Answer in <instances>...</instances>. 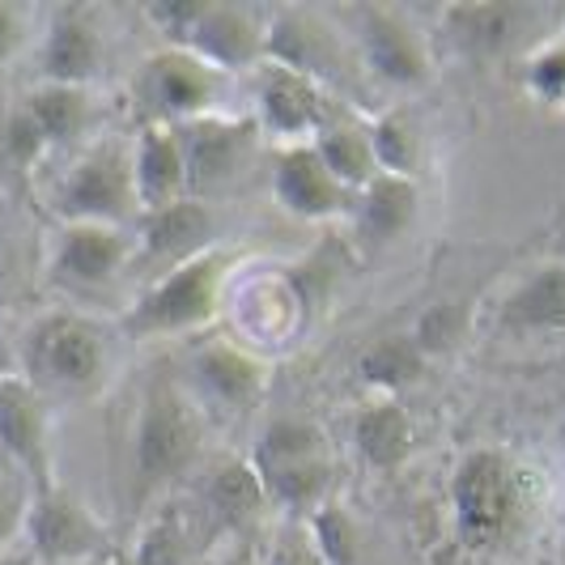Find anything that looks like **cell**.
Returning <instances> with one entry per match:
<instances>
[{
    "label": "cell",
    "mask_w": 565,
    "mask_h": 565,
    "mask_svg": "<svg viewBox=\"0 0 565 565\" xmlns=\"http://www.w3.org/2000/svg\"><path fill=\"white\" fill-rule=\"evenodd\" d=\"M230 268H234V255L226 247H209L196 259L162 273L128 307L124 332L137 340H158L209 328L222 311V289H226Z\"/></svg>",
    "instance_id": "cell-1"
},
{
    "label": "cell",
    "mask_w": 565,
    "mask_h": 565,
    "mask_svg": "<svg viewBox=\"0 0 565 565\" xmlns=\"http://www.w3.org/2000/svg\"><path fill=\"white\" fill-rule=\"evenodd\" d=\"M52 213L64 226H137L141 222V204H137V188H132V145H89L56 183Z\"/></svg>",
    "instance_id": "cell-2"
},
{
    "label": "cell",
    "mask_w": 565,
    "mask_h": 565,
    "mask_svg": "<svg viewBox=\"0 0 565 565\" xmlns=\"http://www.w3.org/2000/svg\"><path fill=\"white\" fill-rule=\"evenodd\" d=\"M111 370V340L98 319L77 311L43 315L26 337V379L43 392L89 396L107 383Z\"/></svg>",
    "instance_id": "cell-3"
},
{
    "label": "cell",
    "mask_w": 565,
    "mask_h": 565,
    "mask_svg": "<svg viewBox=\"0 0 565 565\" xmlns=\"http://www.w3.org/2000/svg\"><path fill=\"white\" fill-rule=\"evenodd\" d=\"M451 510L472 544L507 540L527 510V477L502 451H472L451 477Z\"/></svg>",
    "instance_id": "cell-4"
},
{
    "label": "cell",
    "mask_w": 565,
    "mask_h": 565,
    "mask_svg": "<svg viewBox=\"0 0 565 565\" xmlns=\"http://www.w3.org/2000/svg\"><path fill=\"white\" fill-rule=\"evenodd\" d=\"M230 89L234 77L204 64L183 47L153 52L137 73V103L145 111V124H192L209 115H230Z\"/></svg>",
    "instance_id": "cell-5"
},
{
    "label": "cell",
    "mask_w": 565,
    "mask_h": 565,
    "mask_svg": "<svg viewBox=\"0 0 565 565\" xmlns=\"http://www.w3.org/2000/svg\"><path fill=\"white\" fill-rule=\"evenodd\" d=\"M200 451V417L170 379H153L137 417V481L141 489L174 481Z\"/></svg>",
    "instance_id": "cell-6"
},
{
    "label": "cell",
    "mask_w": 565,
    "mask_h": 565,
    "mask_svg": "<svg viewBox=\"0 0 565 565\" xmlns=\"http://www.w3.org/2000/svg\"><path fill=\"white\" fill-rule=\"evenodd\" d=\"M22 532H26L34 557L47 565H89L107 557V527L82 498H73L60 484L30 493Z\"/></svg>",
    "instance_id": "cell-7"
},
{
    "label": "cell",
    "mask_w": 565,
    "mask_h": 565,
    "mask_svg": "<svg viewBox=\"0 0 565 565\" xmlns=\"http://www.w3.org/2000/svg\"><path fill=\"white\" fill-rule=\"evenodd\" d=\"M255 103H259L255 128H264L281 145H311L323 128H332L340 119L332 111L328 85L289 73L281 64H268V60L255 68Z\"/></svg>",
    "instance_id": "cell-8"
},
{
    "label": "cell",
    "mask_w": 565,
    "mask_h": 565,
    "mask_svg": "<svg viewBox=\"0 0 565 565\" xmlns=\"http://www.w3.org/2000/svg\"><path fill=\"white\" fill-rule=\"evenodd\" d=\"M0 451L18 463V472L30 481V493L56 484L47 399L26 374H0Z\"/></svg>",
    "instance_id": "cell-9"
},
{
    "label": "cell",
    "mask_w": 565,
    "mask_h": 565,
    "mask_svg": "<svg viewBox=\"0 0 565 565\" xmlns=\"http://www.w3.org/2000/svg\"><path fill=\"white\" fill-rule=\"evenodd\" d=\"M358 56L374 82L392 89H422L429 82V47L417 26L387 9V4H362L358 9Z\"/></svg>",
    "instance_id": "cell-10"
},
{
    "label": "cell",
    "mask_w": 565,
    "mask_h": 565,
    "mask_svg": "<svg viewBox=\"0 0 565 565\" xmlns=\"http://www.w3.org/2000/svg\"><path fill=\"white\" fill-rule=\"evenodd\" d=\"M174 132H179L183 167H188V196L204 200L243 170L259 128L255 119H243V115H209V119L179 124Z\"/></svg>",
    "instance_id": "cell-11"
},
{
    "label": "cell",
    "mask_w": 565,
    "mask_h": 565,
    "mask_svg": "<svg viewBox=\"0 0 565 565\" xmlns=\"http://www.w3.org/2000/svg\"><path fill=\"white\" fill-rule=\"evenodd\" d=\"M137 238L115 226H60L52 247V281L68 294H94L132 264Z\"/></svg>",
    "instance_id": "cell-12"
},
{
    "label": "cell",
    "mask_w": 565,
    "mask_h": 565,
    "mask_svg": "<svg viewBox=\"0 0 565 565\" xmlns=\"http://www.w3.org/2000/svg\"><path fill=\"white\" fill-rule=\"evenodd\" d=\"M213 234H217V217H213L209 200L196 196L174 200V204L158 209V213H141V222L132 230L137 259L149 264V268H162V273L196 259L209 247H217Z\"/></svg>",
    "instance_id": "cell-13"
},
{
    "label": "cell",
    "mask_w": 565,
    "mask_h": 565,
    "mask_svg": "<svg viewBox=\"0 0 565 565\" xmlns=\"http://www.w3.org/2000/svg\"><path fill=\"white\" fill-rule=\"evenodd\" d=\"M179 47L230 77L243 68H259L264 64V18L247 4H209L204 0L200 18L183 34Z\"/></svg>",
    "instance_id": "cell-14"
},
{
    "label": "cell",
    "mask_w": 565,
    "mask_h": 565,
    "mask_svg": "<svg viewBox=\"0 0 565 565\" xmlns=\"http://www.w3.org/2000/svg\"><path fill=\"white\" fill-rule=\"evenodd\" d=\"M273 196L302 222H328L358 209V192L340 188L311 145H285L273 162Z\"/></svg>",
    "instance_id": "cell-15"
},
{
    "label": "cell",
    "mask_w": 565,
    "mask_h": 565,
    "mask_svg": "<svg viewBox=\"0 0 565 565\" xmlns=\"http://www.w3.org/2000/svg\"><path fill=\"white\" fill-rule=\"evenodd\" d=\"M264 60L328 85V77L344 64V47L315 13H307V9H277V13L264 18Z\"/></svg>",
    "instance_id": "cell-16"
},
{
    "label": "cell",
    "mask_w": 565,
    "mask_h": 565,
    "mask_svg": "<svg viewBox=\"0 0 565 565\" xmlns=\"http://www.w3.org/2000/svg\"><path fill=\"white\" fill-rule=\"evenodd\" d=\"M132 188L141 213H158L188 196V167L170 124H141V132L132 137Z\"/></svg>",
    "instance_id": "cell-17"
},
{
    "label": "cell",
    "mask_w": 565,
    "mask_h": 565,
    "mask_svg": "<svg viewBox=\"0 0 565 565\" xmlns=\"http://www.w3.org/2000/svg\"><path fill=\"white\" fill-rule=\"evenodd\" d=\"M103 68V34L77 9H60L52 26L43 34L39 52V73L47 85H77L89 89V82Z\"/></svg>",
    "instance_id": "cell-18"
},
{
    "label": "cell",
    "mask_w": 565,
    "mask_h": 565,
    "mask_svg": "<svg viewBox=\"0 0 565 565\" xmlns=\"http://www.w3.org/2000/svg\"><path fill=\"white\" fill-rule=\"evenodd\" d=\"M527 22L523 4L510 0H459L438 13V26L463 56H502Z\"/></svg>",
    "instance_id": "cell-19"
},
{
    "label": "cell",
    "mask_w": 565,
    "mask_h": 565,
    "mask_svg": "<svg viewBox=\"0 0 565 565\" xmlns=\"http://www.w3.org/2000/svg\"><path fill=\"white\" fill-rule=\"evenodd\" d=\"M510 337H562L565 332V264H544L514 285L502 302Z\"/></svg>",
    "instance_id": "cell-20"
},
{
    "label": "cell",
    "mask_w": 565,
    "mask_h": 565,
    "mask_svg": "<svg viewBox=\"0 0 565 565\" xmlns=\"http://www.w3.org/2000/svg\"><path fill=\"white\" fill-rule=\"evenodd\" d=\"M192 370H196V383L217 404H226V408H238V413L252 408L255 399L264 396V387H268V366L255 353L230 344V340L204 344L192 358Z\"/></svg>",
    "instance_id": "cell-21"
},
{
    "label": "cell",
    "mask_w": 565,
    "mask_h": 565,
    "mask_svg": "<svg viewBox=\"0 0 565 565\" xmlns=\"http://www.w3.org/2000/svg\"><path fill=\"white\" fill-rule=\"evenodd\" d=\"M353 447L374 472H392L413 455V422L399 399H374L353 422Z\"/></svg>",
    "instance_id": "cell-22"
},
{
    "label": "cell",
    "mask_w": 565,
    "mask_h": 565,
    "mask_svg": "<svg viewBox=\"0 0 565 565\" xmlns=\"http://www.w3.org/2000/svg\"><path fill=\"white\" fill-rule=\"evenodd\" d=\"M22 107L39 124L47 149H60V145H73L77 137H85L89 115H94V98H89V89H77V85L39 82L22 98Z\"/></svg>",
    "instance_id": "cell-23"
},
{
    "label": "cell",
    "mask_w": 565,
    "mask_h": 565,
    "mask_svg": "<svg viewBox=\"0 0 565 565\" xmlns=\"http://www.w3.org/2000/svg\"><path fill=\"white\" fill-rule=\"evenodd\" d=\"M358 226L366 230V238L387 243L399 230H408L417 213V179H399V174H374L366 188L358 192Z\"/></svg>",
    "instance_id": "cell-24"
},
{
    "label": "cell",
    "mask_w": 565,
    "mask_h": 565,
    "mask_svg": "<svg viewBox=\"0 0 565 565\" xmlns=\"http://www.w3.org/2000/svg\"><path fill=\"white\" fill-rule=\"evenodd\" d=\"M311 149L319 153V162L328 167V174L337 179L340 188L362 192L370 179L379 174L374 167V149H370V128L353 124V119H337L332 128H323L311 141Z\"/></svg>",
    "instance_id": "cell-25"
},
{
    "label": "cell",
    "mask_w": 565,
    "mask_h": 565,
    "mask_svg": "<svg viewBox=\"0 0 565 565\" xmlns=\"http://www.w3.org/2000/svg\"><path fill=\"white\" fill-rule=\"evenodd\" d=\"M204 502L226 527H247L259 519V510H268V493H264V481H259L252 459H230L209 477Z\"/></svg>",
    "instance_id": "cell-26"
},
{
    "label": "cell",
    "mask_w": 565,
    "mask_h": 565,
    "mask_svg": "<svg viewBox=\"0 0 565 565\" xmlns=\"http://www.w3.org/2000/svg\"><path fill=\"white\" fill-rule=\"evenodd\" d=\"M319 459H332L323 429L311 425V422H294V417L268 425V429H264V438H259V447H255V455H252V463H255V472H259V477L281 472V468L319 463Z\"/></svg>",
    "instance_id": "cell-27"
},
{
    "label": "cell",
    "mask_w": 565,
    "mask_h": 565,
    "mask_svg": "<svg viewBox=\"0 0 565 565\" xmlns=\"http://www.w3.org/2000/svg\"><path fill=\"white\" fill-rule=\"evenodd\" d=\"M425 370H429V358L422 353V344L413 340V332H399V337H383L374 340L362 362H358V374L366 379L370 387L379 392H404L413 383H422Z\"/></svg>",
    "instance_id": "cell-28"
},
{
    "label": "cell",
    "mask_w": 565,
    "mask_h": 565,
    "mask_svg": "<svg viewBox=\"0 0 565 565\" xmlns=\"http://www.w3.org/2000/svg\"><path fill=\"white\" fill-rule=\"evenodd\" d=\"M370 128V149H374V167L379 174H399V179H417L422 167V141L417 128L408 124V115L387 111L379 115Z\"/></svg>",
    "instance_id": "cell-29"
},
{
    "label": "cell",
    "mask_w": 565,
    "mask_h": 565,
    "mask_svg": "<svg viewBox=\"0 0 565 565\" xmlns=\"http://www.w3.org/2000/svg\"><path fill=\"white\" fill-rule=\"evenodd\" d=\"M307 536L323 565H353L358 562V523L349 519V510L337 502H323L307 514Z\"/></svg>",
    "instance_id": "cell-30"
},
{
    "label": "cell",
    "mask_w": 565,
    "mask_h": 565,
    "mask_svg": "<svg viewBox=\"0 0 565 565\" xmlns=\"http://www.w3.org/2000/svg\"><path fill=\"white\" fill-rule=\"evenodd\" d=\"M132 565H188V532L179 514L153 519L137 540Z\"/></svg>",
    "instance_id": "cell-31"
},
{
    "label": "cell",
    "mask_w": 565,
    "mask_h": 565,
    "mask_svg": "<svg viewBox=\"0 0 565 565\" xmlns=\"http://www.w3.org/2000/svg\"><path fill=\"white\" fill-rule=\"evenodd\" d=\"M527 89L548 107H565V39L544 43L527 60Z\"/></svg>",
    "instance_id": "cell-32"
},
{
    "label": "cell",
    "mask_w": 565,
    "mask_h": 565,
    "mask_svg": "<svg viewBox=\"0 0 565 565\" xmlns=\"http://www.w3.org/2000/svg\"><path fill=\"white\" fill-rule=\"evenodd\" d=\"M459 337H463V307H459V302H438V307H429V311L417 319V328H413V340L422 344L425 358L447 353Z\"/></svg>",
    "instance_id": "cell-33"
},
{
    "label": "cell",
    "mask_w": 565,
    "mask_h": 565,
    "mask_svg": "<svg viewBox=\"0 0 565 565\" xmlns=\"http://www.w3.org/2000/svg\"><path fill=\"white\" fill-rule=\"evenodd\" d=\"M4 145H9V158L18 162V167H34L39 158H47L52 149L43 141V132H39V124L26 115V107L18 103L13 115H9V124H4Z\"/></svg>",
    "instance_id": "cell-34"
},
{
    "label": "cell",
    "mask_w": 565,
    "mask_h": 565,
    "mask_svg": "<svg viewBox=\"0 0 565 565\" xmlns=\"http://www.w3.org/2000/svg\"><path fill=\"white\" fill-rule=\"evenodd\" d=\"M200 9H204V0H158V4H149L145 13H149L153 26L170 34V47H179L183 34H188L192 22L200 18Z\"/></svg>",
    "instance_id": "cell-35"
},
{
    "label": "cell",
    "mask_w": 565,
    "mask_h": 565,
    "mask_svg": "<svg viewBox=\"0 0 565 565\" xmlns=\"http://www.w3.org/2000/svg\"><path fill=\"white\" fill-rule=\"evenodd\" d=\"M268 565H323V557L315 553L311 536H307V527H302V532H289V536H281L273 544Z\"/></svg>",
    "instance_id": "cell-36"
},
{
    "label": "cell",
    "mask_w": 565,
    "mask_h": 565,
    "mask_svg": "<svg viewBox=\"0 0 565 565\" xmlns=\"http://www.w3.org/2000/svg\"><path fill=\"white\" fill-rule=\"evenodd\" d=\"M26 502H22V498H9V493L0 489V548H4L9 540L22 536V527H26Z\"/></svg>",
    "instance_id": "cell-37"
},
{
    "label": "cell",
    "mask_w": 565,
    "mask_h": 565,
    "mask_svg": "<svg viewBox=\"0 0 565 565\" xmlns=\"http://www.w3.org/2000/svg\"><path fill=\"white\" fill-rule=\"evenodd\" d=\"M22 34H26V22L13 4H0V64L13 60V52L22 47Z\"/></svg>",
    "instance_id": "cell-38"
},
{
    "label": "cell",
    "mask_w": 565,
    "mask_h": 565,
    "mask_svg": "<svg viewBox=\"0 0 565 565\" xmlns=\"http://www.w3.org/2000/svg\"><path fill=\"white\" fill-rule=\"evenodd\" d=\"M89 565H132V557H98V562Z\"/></svg>",
    "instance_id": "cell-39"
}]
</instances>
